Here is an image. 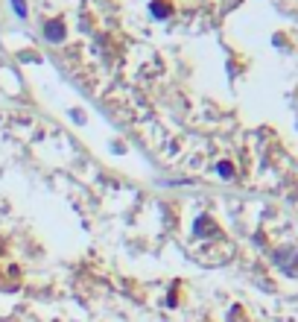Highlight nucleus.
I'll use <instances>...</instances> for the list:
<instances>
[{"mask_svg": "<svg viewBox=\"0 0 298 322\" xmlns=\"http://www.w3.org/2000/svg\"><path fill=\"white\" fill-rule=\"evenodd\" d=\"M12 3H15V12H21V15L26 12V3H24V0H12Z\"/></svg>", "mask_w": 298, "mask_h": 322, "instance_id": "f257e3e1", "label": "nucleus"}]
</instances>
